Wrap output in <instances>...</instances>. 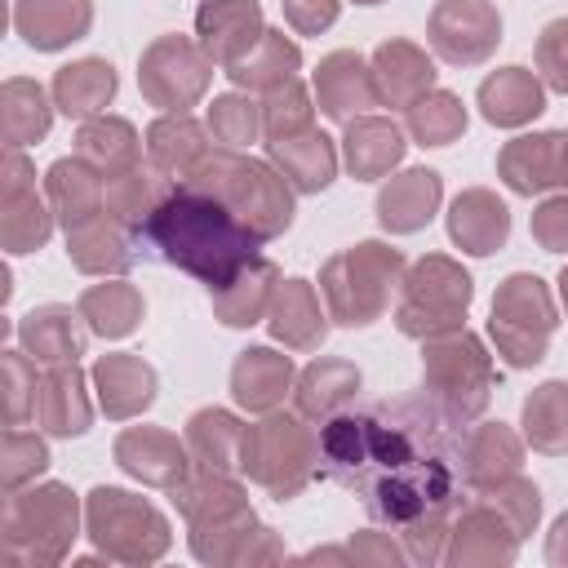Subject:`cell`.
Segmentation results:
<instances>
[{"label": "cell", "instance_id": "6f0895ef", "mask_svg": "<svg viewBox=\"0 0 568 568\" xmlns=\"http://www.w3.org/2000/svg\"><path fill=\"white\" fill-rule=\"evenodd\" d=\"M346 550H351V559H355V564H359V559H368V564H395V559H408L404 550H395V546H390L386 537H377V532L355 537Z\"/></svg>", "mask_w": 568, "mask_h": 568}, {"label": "cell", "instance_id": "680465c9", "mask_svg": "<svg viewBox=\"0 0 568 568\" xmlns=\"http://www.w3.org/2000/svg\"><path fill=\"white\" fill-rule=\"evenodd\" d=\"M546 555H550V564H568V515L555 519L550 541H546Z\"/></svg>", "mask_w": 568, "mask_h": 568}, {"label": "cell", "instance_id": "11a10c76", "mask_svg": "<svg viewBox=\"0 0 568 568\" xmlns=\"http://www.w3.org/2000/svg\"><path fill=\"white\" fill-rule=\"evenodd\" d=\"M342 0H284V22L302 36H320L324 27L337 22Z\"/></svg>", "mask_w": 568, "mask_h": 568}, {"label": "cell", "instance_id": "f6af8a7d", "mask_svg": "<svg viewBox=\"0 0 568 568\" xmlns=\"http://www.w3.org/2000/svg\"><path fill=\"white\" fill-rule=\"evenodd\" d=\"M408 133L417 146H448L466 133V106L448 89H430L408 106Z\"/></svg>", "mask_w": 568, "mask_h": 568}, {"label": "cell", "instance_id": "f5cc1de1", "mask_svg": "<svg viewBox=\"0 0 568 568\" xmlns=\"http://www.w3.org/2000/svg\"><path fill=\"white\" fill-rule=\"evenodd\" d=\"M537 71L555 93H568V18H555L537 36Z\"/></svg>", "mask_w": 568, "mask_h": 568}, {"label": "cell", "instance_id": "1f68e13d", "mask_svg": "<svg viewBox=\"0 0 568 568\" xmlns=\"http://www.w3.org/2000/svg\"><path fill=\"white\" fill-rule=\"evenodd\" d=\"M559 142L564 133H528L506 142L497 155V173L515 195H541L546 186L559 182Z\"/></svg>", "mask_w": 568, "mask_h": 568}, {"label": "cell", "instance_id": "ac0fdd59", "mask_svg": "<svg viewBox=\"0 0 568 568\" xmlns=\"http://www.w3.org/2000/svg\"><path fill=\"white\" fill-rule=\"evenodd\" d=\"M89 395H84V373L75 364H49L40 373V386H36V422L40 430L58 435V439H71V435H84L89 430Z\"/></svg>", "mask_w": 568, "mask_h": 568}, {"label": "cell", "instance_id": "6125c7cd", "mask_svg": "<svg viewBox=\"0 0 568 568\" xmlns=\"http://www.w3.org/2000/svg\"><path fill=\"white\" fill-rule=\"evenodd\" d=\"M355 4H382V0H355Z\"/></svg>", "mask_w": 568, "mask_h": 568}, {"label": "cell", "instance_id": "8992f818", "mask_svg": "<svg viewBox=\"0 0 568 568\" xmlns=\"http://www.w3.org/2000/svg\"><path fill=\"white\" fill-rule=\"evenodd\" d=\"M399 271H404V253L386 248L377 240H364V244L328 257L320 271V288L328 297L333 320L351 324V328L373 324L386 311L390 288L399 284Z\"/></svg>", "mask_w": 568, "mask_h": 568}, {"label": "cell", "instance_id": "9a60e30c", "mask_svg": "<svg viewBox=\"0 0 568 568\" xmlns=\"http://www.w3.org/2000/svg\"><path fill=\"white\" fill-rule=\"evenodd\" d=\"M515 546H519L515 528L479 497V501H466L457 510L448 546H444V559L448 564H510Z\"/></svg>", "mask_w": 568, "mask_h": 568}, {"label": "cell", "instance_id": "d6986e66", "mask_svg": "<svg viewBox=\"0 0 568 568\" xmlns=\"http://www.w3.org/2000/svg\"><path fill=\"white\" fill-rule=\"evenodd\" d=\"M89 22H93L89 0H13V31L40 53L67 49L89 31Z\"/></svg>", "mask_w": 568, "mask_h": 568}, {"label": "cell", "instance_id": "9c48e42d", "mask_svg": "<svg viewBox=\"0 0 568 568\" xmlns=\"http://www.w3.org/2000/svg\"><path fill=\"white\" fill-rule=\"evenodd\" d=\"M84 524L93 546L120 564H151L169 550V519L124 488H93L84 501Z\"/></svg>", "mask_w": 568, "mask_h": 568}, {"label": "cell", "instance_id": "ab89813d", "mask_svg": "<svg viewBox=\"0 0 568 568\" xmlns=\"http://www.w3.org/2000/svg\"><path fill=\"white\" fill-rule=\"evenodd\" d=\"M297 67H302V49L284 36V31H271L266 27V36L235 62V67H226V75H231V84L235 89H275V84H284V80H293L297 75Z\"/></svg>", "mask_w": 568, "mask_h": 568}, {"label": "cell", "instance_id": "44dd1931", "mask_svg": "<svg viewBox=\"0 0 568 568\" xmlns=\"http://www.w3.org/2000/svg\"><path fill=\"white\" fill-rule=\"evenodd\" d=\"M439 195H444V182L435 169H404L377 191V222L395 235H413L435 217Z\"/></svg>", "mask_w": 568, "mask_h": 568}, {"label": "cell", "instance_id": "ba28073f", "mask_svg": "<svg viewBox=\"0 0 568 568\" xmlns=\"http://www.w3.org/2000/svg\"><path fill=\"white\" fill-rule=\"evenodd\" d=\"M399 284H404V297H399V306H395V324H399V333L422 337V342L462 328L466 306H470V297H475L470 275H466L457 262L439 257V253L413 262Z\"/></svg>", "mask_w": 568, "mask_h": 568}, {"label": "cell", "instance_id": "8d00e7d4", "mask_svg": "<svg viewBox=\"0 0 568 568\" xmlns=\"http://www.w3.org/2000/svg\"><path fill=\"white\" fill-rule=\"evenodd\" d=\"M173 497H178V510L191 524V532L195 528L226 524V519H235V515L248 510V493L231 475H217V470H200L195 479H182L173 488Z\"/></svg>", "mask_w": 568, "mask_h": 568}, {"label": "cell", "instance_id": "6da1fadb", "mask_svg": "<svg viewBox=\"0 0 568 568\" xmlns=\"http://www.w3.org/2000/svg\"><path fill=\"white\" fill-rule=\"evenodd\" d=\"M320 475L351 488L368 519L404 537L413 564H439L466 506L462 435L430 395L373 399L320 422Z\"/></svg>", "mask_w": 568, "mask_h": 568}, {"label": "cell", "instance_id": "f1b7e54d", "mask_svg": "<svg viewBox=\"0 0 568 568\" xmlns=\"http://www.w3.org/2000/svg\"><path fill=\"white\" fill-rule=\"evenodd\" d=\"M404 133L395 120H382V115H355L346 124V138H342V151H346V169L355 182H373V178H386L399 160H404Z\"/></svg>", "mask_w": 568, "mask_h": 568}, {"label": "cell", "instance_id": "d590c367", "mask_svg": "<svg viewBox=\"0 0 568 568\" xmlns=\"http://www.w3.org/2000/svg\"><path fill=\"white\" fill-rule=\"evenodd\" d=\"M359 390V368L346 359H315L302 368L293 404L306 422H328L333 413H342Z\"/></svg>", "mask_w": 568, "mask_h": 568}, {"label": "cell", "instance_id": "b9f144b4", "mask_svg": "<svg viewBox=\"0 0 568 568\" xmlns=\"http://www.w3.org/2000/svg\"><path fill=\"white\" fill-rule=\"evenodd\" d=\"M89 324V333L98 337H129L142 320V293L124 280H111V284H93L80 293V306H75Z\"/></svg>", "mask_w": 568, "mask_h": 568}, {"label": "cell", "instance_id": "836d02e7", "mask_svg": "<svg viewBox=\"0 0 568 568\" xmlns=\"http://www.w3.org/2000/svg\"><path fill=\"white\" fill-rule=\"evenodd\" d=\"M75 155L98 169L102 178H115L133 164H142V142H138V129L120 115H93L80 124L75 133Z\"/></svg>", "mask_w": 568, "mask_h": 568}, {"label": "cell", "instance_id": "7bdbcfd3", "mask_svg": "<svg viewBox=\"0 0 568 568\" xmlns=\"http://www.w3.org/2000/svg\"><path fill=\"white\" fill-rule=\"evenodd\" d=\"M53 124V106L44 102V89L36 80H4L0 89V129L9 146L40 142Z\"/></svg>", "mask_w": 568, "mask_h": 568}, {"label": "cell", "instance_id": "f35d334b", "mask_svg": "<svg viewBox=\"0 0 568 568\" xmlns=\"http://www.w3.org/2000/svg\"><path fill=\"white\" fill-rule=\"evenodd\" d=\"M146 155H151V164L160 173H169L173 182H182L209 155V142H204V129L186 111H169V115H160L146 129Z\"/></svg>", "mask_w": 568, "mask_h": 568}, {"label": "cell", "instance_id": "30bf717a", "mask_svg": "<svg viewBox=\"0 0 568 568\" xmlns=\"http://www.w3.org/2000/svg\"><path fill=\"white\" fill-rule=\"evenodd\" d=\"M555 302L550 288L537 275H510L493 297L488 333L497 342V355H506L510 368H532L546 359V342L555 333Z\"/></svg>", "mask_w": 568, "mask_h": 568}, {"label": "cell", "instance_id": "f546056e", "mask_svg": "<svg viewBox=\"0 0 568 568\" xmlns=\"http://www.w3.org/2000/svg\"><path fill=\"white\" fill-rule=\"evenodd\" d=\"M266 328L275 342H284L288 351H315L328 333L324 324V311H320V297L306 280H284L271 297V311H266Z\"/></svg>", "mask_w": 568, "mask_h": 568}, {"label": "cell", "instance_id": "4fadbf2b", "mask_svg": "<svg viewBox=\"0 0 568 568\" xmlns=\"http://www.w3.org/2000/svg\"><path fill=\"white\" fill-rule=\"evenodd\" d=\"M115 466L151 488H178L195 462H191V448L178 444V435L155 426H129L115 439Z\"/></svg>", "mask_w": 568, "mask_h": 568}, {"label": "cell", "instance_id": "4316f807", "mask_svg": "<svg viewBox=\"0 0 568 568\" xmlns=\"http://www.w3.org/2000/svg\"><path fill=\"white\" fill-rule=\"evenodd\" d=\"M80 311L71 306H36L18 324V342L36 364H75L84 355Z\"/></svg>", "mask_w": 568, "mask_h": 568}, {"label": "cell", "instance_id": "e575fe53", "mask_svg": "<svg viewBox=\"0 0 568 568\" xmlns=\"http://www.w3.org/2000/svg\"><path fill=\"white\" fill-rule=\"evenodd\" d=\"M280 288V271L266 257H253L231 284L213 288V311L226 328H248L271 311V297Z\"/></svg>", "mask_w": 568, "mask_h": 568}, {"label": "cell", "instance_id": "db71d44e", "mask_svg": "<svg viewBox=\"0 0 568 568\" xmlns=\"http://www.w3.org/2000/svg\"><path fill=\"white\" fill-rule=\"evenodd\" d=\"M532 240L546 253H564L568 248V195H555V200H541L537 204V213H532Z\"/></svg>", "mask_w": 568, "mask_h": 568}, {"label": "cell", "instance_id": "484cf974", "mask_svg": "<svg viewBox=\"0 0 568 568\" xmlns=\"http://www.w3.org/2000/svg\"><path fill=\"white\" fill-rule=\"evenodd\" d=\"M479 111L488 124L501 129H519L528 120H537L546 111V89L528 67H501L479 84Z\"/></svg>", "mask_w": 568, "mask_h": 568}, {"label": "cell", "instance_id": "f907efd6", "mask_svg": "<svg viewBox=\"0 0 568 568\" xmlns=\"http://www.w3.org/2000/svg\"><path fill=\"white\" fill-rule=\"evenodd\" d=\"M40 470H49V448L40 435H27L18 426L4 430L0 439V484L4 493H18L22 484H31Z\"/></svg>", "mask_w": 568, "mask_h": 568}, {"label": "cell", "instance_id": "9f6ffc18", "mask_svg": "<svg viewBox=\"0 0 568 568\" xmlns=\"http://www.w3.org/2000/svg\"><path fill=\"white\" fill-rule=\"evenodd\" d=\"M27 191H36V169L22 155V146H9L4 151V164H0V200L27 195Z\"/></svg>", "mask_w": 568, "mask_h": 568}, {"label": "cell", "instance_id": "cb8c5ba5", "mask_svg": "<svg viewBox=\"0 0 568 568\" xmlns=\"http://www.w3.org/2000/svg\"><path fill=\"white\" fill-rule=\"evenodd\" d=\"M266 155L288 178V186L302 191V195H320L337 178V146L320 129H306V133L266 142Z\"/></svg>", "mask_w": 568, "mask_h": 568}, {"label": "cell", "instance_id": "91938a15", "mask_svg": "<svg viewBox=\"0 0 568 568\" xmlns=\"http://www.w3.org/2000/svg\"><path fill=\"white\" fill-rule=\"evenodd\" d=\"M559 182L568 186V133H564V142H559Z\"/></svg>", "mask_w": 568, "mask_h": 568}, {"label": "cell", "instance_id": "2e32d148", "mask_svg": "<svg viewBox=\"0 0 568 568\" xmlns=\"http://www.w3.org/2000/svg\"><path fill=\"white\" fill-rule=\"evenodd\" d=\"M315 98H320V111L328 120H342V124H351L368 106H382L377 102V84H373V67L355 49H337V53H328L320 62Z\"/></svg>", "mask_w": 568, "mask_h": 568}, {"label": "cell", "instance_id": "681fc988", "mask_svg": "<svg viewBox=\"0 0 568 568\" xmlns=\"http://www.w3.org/2000/svg\"><path fill=\"white\" fill-rule=\"evenodd\" d=\"M209 133H213V142L240 151L262 133V106L253 98H244V93H222L209 106Z\"/></svg>", "mask_w": 568, "mask_h": 568}, {"label": "cell", "instance_id": "603a6c76", "mask_svg": "<svg viewBox=\"0 0 568 568\" xmlns=\"http://www.w3.org/2000/svg\"><path fill=\"white\" fill-rule=\"evenodd\" d=\"M448 235H453V244H462V253L488 257L510 235V209L484 186L462 191L453 200V209H448Z\"/></svg>", "mask_w": 568, "mask_h": 568}, {"label": "cell", "instance_id": "83f0119b", "mask_svg": "<svg viewBox=\"0 0 568 568\" xmlns=\"http://www.w3.org/2000/svg\"><path fill=\"white\" fill-rule=\"evenodd\" d=\"M93 386H98V404L106 417L124 422L138 417L142 408H151L155 399V373L146 359L138 355H102L93 364Z\"/></svg>", "mask_w": 568, "mask_h": 568}, {"label": "cell", "instance_id": "7dc6e473", "mask_svg": "<svg viewBox=\"0 0 568 568\" xmlns=\"http://www.w3.org/2000/svg\"><path fill=\"white\" fill-rule=\"evenodd\" d=\"M311 120H315V106H311V93L302 89L297 75L275 84V89H266V98H262V133H266V142L306 133V129H315Z\"/></svg>", "mask_w": 568, "mask_h": 568}, {"label": "cell", "instance_id": "7a4b0ae2", "mask_svg": "<svg viewBox=\"0 0 568 568\" xmlns=\"http://www.w3.org/2000/svg\"><path fill=\"white\" fill-rule=\"evenodd\" d=\"M133 235L146 257L195 275L200 284H209V293L231 284L257 257L262 244L226 200L191 182H173V191L151 209V217Z\"/></svg>", "mask_w": 568, "mask_h": 568}, {"label": "cell", "instance_id": "7402d4cb", "mask_svg": "<svg viewBox=\"0 0 568 568\" xmlns=\"http://www.w3.org/2000/svg\"><path fill=\"white\" fill-rule=\"evenodd\" d=\"M293 386V359L271 351V346H248L240 351L231 368V395L248 413H275Z\"/></svg>", "mask_w": 568, "mask_h": 568}, {"label": "cell", "instance_id": "ee69618b", "mask_svg": "<svg viewBox=\"0 0 568 568\" xmlns=\"http://www.w3.org/2000/svg\"><path fill=\"white\" fill-rule=\"evenodd\" d=\"M524 435L537 453H568V382H541L524 399Z\"/></svg>", "mask_w": 568, "mask_h": 568}, {"label": "cell", "instance_id": "d6a6232c", "mask_svg": "<svg viewBox=\"0 0 568 568\" xmlns=\"http://www.w3.org/2000/svg\"><path fill=\"white\" fill-rule=\"evenodd\" d=\"M519 462H524V444L506 422H484L462 439V470L470 488H488L515 475Z\"/></svg>", "mask_w": 568, "mask_h": 568}, {"label": "cell", "instance_id": "74e56055", "mask_svg": "<svg viewBox=\"0 0 568 568\" xmlns=\"http://www.w3.org/2000/svg\"><path fill=\"white\" fill-rule=\"evenodd\" d=\"M186 448H191V462H195L200 470L231 475V470H240L244 426H240V417L226 413V408H200V413L186 422Z\"/></svg>", "mask_w": 568, "mask_h": 568}, {"label": "cell", "instance_id": "c3c4849f", "mask_svg": "<svg viewBox=\"0 0 568 568\" xmlns=\"http://www.w3.org/2000/svg\"><path fill=\"white\" fill-rule=\"evenodd\" d=\"M479 497L515 528V537L524 541L532 528H537V515H541V497H537V484L532 479H524L519 470L515 475H506V479H497V484H488V488H479Z\"/></svg>", "mask_w": 568, "mask_h": 568}, {"label": "cell", "instance_id": "8fae6325", "mask_svg": "<svg viewBox=\"0 0 568 568\" xmlns=\"http://www.w3.org/2000/svg\"><path fill=\"white\" fill-rule=\"evenodd\" d=\"M213 80V58L186 36H160L138 62V89L160 111H186L204 98Z\"/></svg>", "mask_w": 568, "mask_h": 568}, {"label": "cell", "instance_id": "60d3db41", "mask_svg": "<svg viewBox=\"0 0 568 568\" xmlns=\"http://www.w3.org/2000/svg\"><path fill=\"white\" fill-rule=\"evenodd\" d=\"M169 191H173V178H169V173H160L155 164H151V169L133 164V169L106 178V213H111L120 226L138 231V226L151 217V209H155Z\"/></svg>", "mask_w": 568, "mask_h": 568}, {"label": "cell", "instance_id": "d4e9b609", "mask_svg": "<svg viewBox=\"0 0 568 568\" xmlns=\"http://www.w3.org/2000/svg\"><path fill=\"white\" fill-rule=\"evenodd\" d=\"M44 186H49V204H53V217L71 231L98 213H106V178L98 169H89L80 155L71 160H53L49 173H44Z\"/></svg>", "mask_w": 568, "mask_h": 568}, {"label": "cell", "instance_id": "52a82bcc", "mask_svg": "<svg viewBox=\"0 0 568 568\" xmlns=\"http://www.w3.org/2000/svg\"><path fill=\"white\" fill-rule=\"evenodd\" d=\"M422 368H426V390L439 404V413L453 426L475 422L488 408L493 395V359L484 351V342L466 328H453L444 337H430L422 351Z\"/></svg>", "mask_w": 568, "mask_h": 568}, {"label": "cell", "instance_id": "7c38bea8", "mask_svg": "<svg viewBox=\"0 0 568 568\" xmlns=\"http://www.w3.org/2000/svg\"><path fill=\"white\" fill-rule=\"evenodd\" d=\"M430 49L453 67L484 62L501 40V13L488 0H439L430 13Z\"/></svg>", "mask_w": 568, "mask_h": 568}, {"label": "cell", "instance_id": "816d5d0a", "mask_svg": "<svg viewBox=\"0 0 568 568\" xmlns=\"http://www.w3.org/2000/svg\"><path fill=\"white\" fill-rule=\"evenodd\" d=\"M0 373H4V422L22 426L27 417H36V386H40L36 359L27 351H4Z\"/></svg>", "mask_w": 568, "mask_h": 568}, {"label": "cell", "instance_id": "5b68a950", "mask_svg": "<svg viewBox=\"0 0 568 568\" xmlns=\"http://www.w3.org/2000/svg\"><path fill=\"white\" fill-rule=\"evenodd\" d=\"M240 470H248V479L262 484L275 501H288L320 470V435L302 413H271L266 422L244 426Z\"/></svg>", "mask_w": 568, "mask_h": 568}, {"label": "cell", "instance_id": "ffe728a7", "mask_svg": "<svg viewBox=\"0 0 568 568\" xmlns=\"http://www.w3.org/2000/svg\"><path fill=\"white\" fill-rule=\"evenodd\" d=\"M373 84H377L382 106H404L408 111L422 93L435 89V62L408 40H386L373 53Z\"/></svg>", "mask_w": 568, "mask_h": 568}, {"label": "cell", "instance_id": "e0dca14e", "mask_svg": "<svg viewBox=\"0 0 568 568\" xmlns=\"http://www.w3.org/2000/svg\"><path fill=\"white\" fill-rule=\"evenodd\" d=\"M67 257L84 275H115L138 262V235L120 226L111 213H98L67 231Z\"/></svg>", "mask_w": 568, "mask_h": 568}, {"label": "cell", "instance_id": "277c9868", "mask_svg": "<svg viewBox=\"0 0 568 568\" xmlns=\"http://www.w3.org/2000/svg\"><path fill=\"white\" fill-rule=\"evenodd\" d=\"M75 493L62 484H40V488H18L4 493V515H0V564L4 568H44L67 555L75 541Z\"/></svg>", "mask_w": 568, "mask_h": 568}, {"label": "cell", "instance_id": "3957f363", "mask_svg": "<svg viewBox=\"0 0 568 568\" xmlns=\"http://www.w3.org/2000/svg\"><path fill=\"white\" fill-rule=\"evenodd\" d=\"M182 182L204 186V191H213L217 200H226V204L240 213V222H244L262 244L275 240L280 231H288V222H293V186H288V178H284L275 164H266V160L240 155L235 146L209 151Z\"/></svg>", "mask_w": 568, "mask_h": 568}, {"label": "cell", "instance_id": "5bb4252c", "mask_svg": "<svg viewBox=\"0 0 568 568\" xmlns=\"http://www.w3.org/2000/svg\"><path fill=\"white\" fill-rule=\"evenodd\" d=\"M195 31H200V49L217 67H235L266 36L262 4L257 0H204L195 13Z\"/></svg>", "mask_w": 568, "mask_h": 568}, {"label": "cell", "instance_id": "4dcf8cb0", "mask_svg": "<svg viewBox=\"0 0 568 568\" xmlns=\"http://www.w3.org/2000/svg\"><path fill=\"white\" fill-rule=\"evenodd\" d=\"M115 67L106 58H80L58 67L53 75V106L71 120H93L106 111V102L115 98Z\"/></svg>", "mask_w": 568, "mask_h": 568}, {"label": "cell", "instance_id": "94428289", "mask_svg": "<svg viewBox=\"0 0 568 568\" xmlns=\"http://www.w3.org/2000/svg\"><path fill=\"white\" fill-rule=\"evenodd\" d=\"M559 297H564V306H568V266L559 271Z\"/></svg>", "mask_w": 568, "mask_h": 568}, {"label": "cell", "instance_id": "bcb514c9", "mask_svg": "<svg viewBox=\"0 0 568 568\" xmlns=\"http://www.w3.org/2000/svg\"><path fill=\"white\" fill-rule=\"evenodd\" d=\"M49 231H53V213L40 204L36 191L13 195V200H0V244L9 253H36V248H44Z\"/></svg>", "mask_w": 568, "mask_h": 568}]
</instances>
